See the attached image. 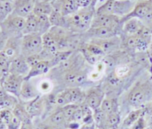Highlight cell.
<instances>
[{"mask_svg": "<svg viewBox=\"0 0 152 129\" xmlns=\"http://www.w3.org/2000/svg\"><path fill=\"white\" fill-rule=\"evenodd\" d=\"M120 121V115L117 111H115L107 116L106 125L109 128H114L119 123Z\"/></svg>", "mask_w": 152, "mask_h": 129, "instance_id": "cell-29", "label": "cell"}, {"mask_svg": "<svg viewBox=\"0 0 152 129\" xmlns=\"http://www.w3.org/2000/svg\"><path fill=\"white\" fill-rule=\"evenodd\" d=\"M38 23V34L42 36L48 32L52 27L49 20V16L45 15H36Z\"/></svg>", "mask_w": 152, "mask_h": 129, "instance_id": "cell-19", "label": "cell"}, {"mask_svg": "<svg viewBox=\"0 0 152 129\" xmlns=\"http://www.w3.org/2000/svg\"><path fill=\"white\" fill-rule=\"evenodd\" d=\"M152 100V78H143L137 81L127 93V102L136 108Z\"/></svg>", "mask_w": 152, "mask_h": 129, "instance_id": "cell-2", "label": "cell"}, {"mask_svg": "<svg viewBox=\"0 0 152 129\" xmlns=\"http://www.w3.org/2000/svg\"><path fill=\"white\" fill-rule=\"evenodd\" d=\"M21 93L23 96L27 98H31L35 96V92L32 86L26 84L22 88Z\"/></svg>", "mask_w": 152, "mask_h": 129, "instance_id": "cell-33", "label": "cell"}, {"mask_svg": "<svg viewBox=\"0 0 152 129\" xmlns=\"http://www.w3.org/2000/svg\"><path fill=\"white\" fill-rule=\"evenodd\" d=\"M143 109H137V110H134L130 112L126 118L124 119L123 125L125 127H129L134 124L135 122L137 121L139 118L141 117V114L143 113Z\"/></svg>", "mask_w": 152, "mask_h": 129, "instance_id": "cell-22", "label": "cell"}, {"mask_svg": "<svg viewBox=\"0 0 152 129\" xmlns=\"http://www.w3.org/2000/svg\"><path fill=\"white\" fill-rule=\"evenodd\" d=\"M45 129H58L57 127H55V126H51V127H47Z\"/></svg>", "mask_w": 152, "mask_h": 129, "instance_id": "cell-49", "label": "cell"}, {"mask_svg": "<svg viewBox=\"0 0 152 129\" xmlns=\"http://www.w3.org/2000/svg\"><path fill=\"white\" fill-rule=\"evenodd\" d=\"M82 47L84 48L90 53L97 57L103 58L106 55V54L104 53L101 48L99 47L96 44L88 42L84 43Z\"/></svg>", "mask_w": 152, "mask_h": 129, "instance_id": "cell-27", "label": "cell"}, {"mask_svg": "<svg viewBox=\"0 0 152 129\" xmlns=\"http://www.w3.org/2000/svg\"><path fill=\"white\" fill-rule=\"evenodd\" d=\"M13 11L12 1H0V22L4 21Z\"/></svg>", "mask_w": 152, "mask_h": 129, "instance_id": "cell-20", "label": "cell"}, {"mask_svg": "<svg viewBox=\"0 0 152 129\" xmlns=\"http://www.w3.org/2000/svg\"><path fill=\"white\" fill-rule=\"evenodd\" d=\"M25 19V26L22 32L23 35L38 34V23L37 16L32 13Z\"/></svg>", "mask_w": 152, "mask_h": 129, "instance_id": "cell-15", "label": "cell"}, {"mask_svg": "<svg viewBox=\"0 0 152 129\" xmlns=\"http://www.w3.org/2000/svg\"><path fill=\"white\" fill-rule=\"evenodd\" d=\"M29 67L26 62V59L21 55L11 61L10 66V71L18 74L26 73L28 70Z\"/></svg>", "mask_w": 152, "mask_h": 129, "instance_id": "cell-14", "label": "cell"}, {"mask_svg": "<svg viewBox=\"0 0 152 129\" xmlns=\"http://www.w3.org/2000/svg\"><path fill=\"white\" fill-rule=\"evenodd\" d=\"M133 1H140V0H133Z\"/></svg>", "mask_w": 152, "mask_h": 129, "instance_id": "cell-52", "label": "cell"}, {"mask_svg": "<svg viewBox=\"0 0 152 129\" xmlns=\"http://www.w3.org/2000/svg\"><path fill=\"white\" fill-rule=\"evenodd\" d=\"M115 101L114 99H105L102 101L101 108L107 116L113 112L116 111V105Z\"/></svg>", "mask_w": 152, "mask_h": 129, "instance_id": "cell-26", "label": "cell"}, {"mask_svg": "<svg viewBox=\"0 0 152 129\" xmlns=\"http://www.w3.org/2000/svg\"><path fill=\"white\" fill-rule=\"evenodd\" d=\"M65 116L63 111H60L55 114L51 117V121L55 124H60L64 121Z\"/></svg>", "mask_w": 152, "mask_h": 129, "instance_id": "cell-34", "label": "cell"}, {"mask_svg": "<svg viewBox=\"0 0 152 129\" xmlns=\"http://www.w3.org/2000/svg\"><path fill=\"white\" fill-rule=\"evenodd\" d=\"M77 72L71 71L69 72L66 75V80L67 82L70 84H75Z\"/></svg>", "mask_w": 152, "mask_h": 129, "instance_id": "cell-39", "label": "cell"}, {"mask_svg": "<svg viewBox=\"0 0 152 129\" xmlns=\"http://www.w3.org/2000/svg\"><path fill=\"white\" fill-rule=\"evenodd\" d=\"M49 18L51 26L66 28V17L64 16L61 13L53 10Z\"/></svg>", "mask_w": 152, "mask_h": 129, "instance_id": "cell-18", "label": "cell"}, {"mask_svg": "<svg viewBox=\"0 0 152 129\" xmlns=\"http://www.w3.org/2000/svg\"><path fill=\"white\" fill-rule=\"evenodd\" d=\"M43 49L42 36L38 34L23 35L22 38L21 55L26 58L38 54Z\"/></svg>", "mask_w": 152, "mask_h": 129, "instance_id": "cell-4", "label": "cell"}, {"mask_svg": "<svg viewBox=\"0 0 152 129\" xmlns=\"http://www.w3.org/2000/svg\"><path fill=\"white\" fill-rule=\"evenodd\" d=\"M121 18L115 15H98L95 14L91 27H104L113 29L120 35L122 32L123 24L121 22Z\"/></svg>", "mask_w": 152, "mask_h": 129, "instance_id": "cell-5", "label": "cell"}, {"mask_svg": "<svg viewBox=\"0 0 152 129\" xmlns=\"http://www.w3.org/2000/svg\"><path fill=\"white\" fill-rule=\"evenodd\" d=\"M26 59V62L30 67H34L38 63L44 60L42 56L40 54V53L38 54L31 56Z\"/></svg>", "mask_w": 152, "mask_h": 129, "instance_id": "cell-31", "label": "cell"}, {"mask_svg": "<svg viewBox=\"0 0 152 129\" xmlns=\"http://www.w3.org/2000/svg\"><path fill=\"white\" fill-rule=\"evenodd\" d=\"M152 10V0H140L137 1L133 10L124 17L121 18V22H124L131 18H137L142 21Z\"/></svg>", "mask_w": 152, "mask_h": 129, "instance_id": "cell-8", "label": "cell"}, {"mask_svg": "<svg viewBox=\"0 0 152 129\" xmlns=\"http://www.w3.org/2000/svg\"><path fill=\"white\" fill-rule=\"evenodd\" d=\"M146 121L144 117L141 116L134 122L132 129H144L146 127Z\"/></svg>", "mask_w": 152, "mask_h": 129, "instance_id": "cell-35", "label": "cell"}, {"mask_svg": "<svg viewBox=\"0 0 152 129\" xmlns=\"http://www.w3.org/2000/svg\"><path fill=\"white\" fill-rule=\"evenodd\" d=\"M53 10L52 4L41 0H35L33 13L35 15H45L49 16Z\"/></svg>", "mask_w": 152, "mask_h": 129, "instance_id": "cell-16", "label": "cell"}, {"mask_svg": "<svg viewBox=\"0 0 152 129\" xmlns=\"http://www.w3.org/2000/svg\"><path fill=\"white\" fill-rule=\"evenodd\" d=\"M76 109H77L76 107L75 106H66L62 111H63L65 117L70 118L73 116V114Z\"/></svg>", "mask_w": 152, "mask_h": 129, "instance_id": "cell-38", "label": "cell"}, {"mask_svg": "<svg viewBox=\"0 0 152 129\" xmlns=\"http://www.w3.org/2000/svg\"><path fill=\"white\" fill-rule=\"evenodd\" d=\"M88 42L99 46L106 55L110 54L121 49L122 40L119 35L107 38L92 39Z\"/></svg>", "mask_w": 152, "mask_h": 129, "instance_id": "cell-7", "label": "cell"}, {"mask_svg": "<svg viewBox=\"0 0 152 129\" xmlns=\"http://www.w3.org/2000/svg\"><path fill=\"white\" fill-rule=\"evenodd\" d=\"M12 102L11 100L2 97L1 100V106L2 107H10L12 105Z\"/></svg>", "mask_w": 152, "mask_h": 129, "instance_id": "cell-43", "label": "cell"}, {"mask_svg": "<svg viewBox=\"0 0 152 129\" xmlns=\"http://www.w3.org/2000/svg\"><path fill=\"white\" fill-rule=\"evenodd\" d=\"M13 0H0V1H13Z\"/></svg>", "mask_w": 152, "mask_h": 129, "instance_id": "cell-50", "label": "cell"}, {"mask_svg": "<svg viewBox=\"0 0 152 129\" xmlns=\"http://www.w3.org/2000/svg\"><path fill=\"white\" fill-rule=\"evenodd\" d=\"M73 120L76 121H80L83 118V112L81 109H77L72 117Z\"/></svg>", "mask_w": 152, "mask_h": 129, "instance_id": "cell-41", "label": "cell"}, {"mask_svg": "<svg viewBox=\"0 0 152 129\" xmlns=\"http://www.w3.org/2000/svg\"><path fill=\"white\" fill-rule=\"evenodd\" d=\"M50 66V65L49 61L43 60L41 61L34 67H31L29 75L30 76H32L34 75L44 73L48 70V68Z\"/></svg>", "mask_w": 152, "mask_h": 129, "instance_id": "cell-25", "label": "cell"}, {"mask_svg": "<svg viewBox=\"0 0 152 129\" xmlns=\"http://www.w3.org/2000/svg\"><path fill=\"white\" fill-rule=\"evenodd\" d=\"M142 21L144 24L152 21V10Z\"/></svg>", "mask_w": 152, "mask_h": 129, "instance_id": "cell-44", "label": "cell"}, {"mask_svg": "<svg viewBox=\"0 0 152 129\" xmlns=\"http://www.w3.org/2000/svg\"></svg>", "mask_w": 152, "mask_h": 129, "instance_id": "cell-53", "label": "cell"}, {"mask_svg": "<svg viewBox=\"0 0 152 129\" xmlns=\"http://www.w3.org/2000/svg\"><path fill=\"white\" fill-rule=\"evenodd\" d=\"M35 0H13L12 13L26 18L33 12Z\"/></svg>", "mask_w": 152, "mask_h": 129, "instance_id": "cell-10", "label": "cell"}, {"mask_svg": "<svg viewBox=\"0 0 152 129\" xmlns=\"http://www.w3.org/2000/svg\"><path fill=\"white\" fill-rule=\"evenodd\" d=\"M144 25L149 32L152 35V21L145 24Z\"/></svg>", "mask_w": 152, "mask_h": 129, "instance_id": "cell-45", "label": "cell"}, {"mask_svg": "<svg viewBox=\"0 0 152 129\" xmlns=\"http://www.w3.org/2000/svg\"><path fill=\"white\" fill-rule=\"evenodd\" d=\"M95 120L98 124H102L104 122H106L107 121V115L103 110L100 109H96L94 115Z\"/></svg>", "mask_w": 152, "mask_h": 129, "instance_id": "cell-32", "label": "cell"}, {"mask_svg": "<svg viewBox=\"0 0 152 129\" xmlns=\"http://www.w3.org/2000/svg\"><path fill=\"white\" fill-rule=\"evenodd\" d=\"M70 94V102L72 103H76L78 102L81 97V93L78 90L76 89H72L69 91Z\"/></svg>", "mask_w": 152, "mask_h": 129, "instance_id": "cell-36", "label": "cell"}, {"mask_svg": "<svg viewBox=\"0 0 152 129\" xmlns=\"http://www.w3.org/2000/svg\"><path fill=\"white\" fill-rule=\"evenodd\" d=\"M42 1H45V2H49L52 4L54 3L55 1H57V0H41Z\"/></svg>", "mask_w": 152, "mask_h": 129, "instance_id": "cell-47", "label": "cell"}, {"mask_svg": "<svg viewBox=\"0 0 152 129\" xmlns=\"http://www.w3.org/2000/svg\"><path fill=\"white\" fill-rule=\"evenodd\" d=\"M149 129H152V124L151 125H149Z\"/></svg>", "mask_w": 152, "mask_h": 129, "instance_id": "cell-51", "label": "cell"}, {"mask_svg": "<svg viewBox=\"0 0 152 129\" xmlns=\"http://www.w3.org/2000/svg\"><path fill=\"white\" fill-rule=\"evenodd\" d=\"M86 79L87 76L85 74L83 73L77 72L75 84H82L86 81Z\"/></svg>", "mask_w": 152, "mask_h": 129, "instance_id": "cell-40", "label": "cell"}, {"mask_svg": "<svg viewBox=\"0 0 152 129\" xmlns=\"http://www.w3.org/2000/svg\"><path fill=\"white\" fill-rule=\"evenodd\" d=\"M103 92L100 90H94L91 92L87 97V103L90 108L93 109H96L99 107L102 103L103 98Z\"/></svg>", "mask_w": 152, "mask_h": 129, "instance_id": "cell-17", "label": "cell"}, {"mask_svg": "<svg viewBox=\"0 0 152 129\" xmlns=\"http://www.w3.org/2000/svg\"><path fill=\"white\" fill-rule=\"evenodd\" d=\"M145 27V25L140 19L134 18H129L123 24L121 35L126 36L137 35L142 32Z\"/></svg>", "mask_w": 152, "mask_h": 129, "instance_id": "cell-11", "label": "cell"}, {"mask_svg": "<svg viewBox=\"0 0 152 129\" xmlns=\"http://www.w3.org/2000/svg\"><path fill=\"white\" fill-rule=\"evenodd\" d=\"M79 51L81 52L85 60L87 61L88 62L91 64H92V65L95 64L99 60H101V59H103V58L94 55L90 53L89 51H88L87 50H86L84 48L82 47V48L80 49Z\"/></svg>", "mask_w": 152, "mask_h": 129, "instance_id": "cell-28", "label": "cell"}, {"mask_svg": "<svg viewBox=\"0 0 152 129\" xmlns=\"http://www.w3.org/2000/svg\"><path fill=\"white\" fill-rule=\"evenodd\" d=\"M149 57L150 58V60H151V63H152V38L151 40V43H150V46L149 47L148 50L147 51Z\"/></svg>", "mask_w": 152, "mask_h": 129, "instance_id": "cell-46", "label": "cell"}, {"mask_svg": "<svg viewBox=\"0 0 152 129\" xmlns=\"http://www.w3.org/2000/svg\"><path fill=\"white\" fill-rule=\"evenodd\" d=\"M96 0L90 6L79 8L77 12L66 16V29L76 34H83L91 28L96 14Z\"/></svg>", "mask_w": 152, "mask_h": 129, "instance_id": "cell-1", "label": "cell"}, {"mask_svg": "<svg viewBox=\"0 0 152 129\" xmlns=\"http://www.w3.org/2000/svg\"><path fill=\"white\" fill-rule=\"evenodd\" d=\"M26 19L12 13L1 23V47L8 39L23 35L22 32L25 26Z\"/></svg>", "mask_w": 152, "mask_h": 129, "instance_id": "cell-3", "label": "cell"}, {"mask_svg": "<svg viewBox=\"0 0 152 129\" xmlns=\"http://www.w3.org/2000/svg\"><path fill=\"white\" fill-rule=\"evenodd\" d=\"M52 5L53 10L61 13L65 17L74 13L80 8L76 0H57Z\"/></svg>", "mask_w": 152, "mask_h": 129, "instance_id": "cell-12", "label": "cell"}, {"mask_svg": "<svg viewBox=\"0 0 152 129\" xmlns=\"http://www.w3.org/2000/svg\"><path fill=\"white\" fill-rule=\"evenodd\" d=\"M22 36H15L8 39L4 45L1 47L0 55L7 58L10 62L20 55Z\"/></svg>", "mask_w": 152, "mask_h": 129, "instance_id": "cell-6", "label": "cell"}, {"mask_svg": "<svg viewBox=\"0 0 152 129\" xmlns=\"http://www.w3.org/2000/svg\"><path fill=\"white\" fill-rule=\"evenodd\" d=\"M4 87L7 91L13 93H16L19 91L20 84L18 81L12 79L5 83Z\"/></svg>", "mask_w": 152, "mask_h": 129, "instance_id": "cell-30", "label": "cell"}, {"mask_svg": "<svg viewBox=\"0 0 152 129\" xmlns=\"http://www.w3.org/2000/svg\"><path fill=\"white\" fill-rule=\"evenodd\" d=\"M12 114L9 111H4L1 112V122L6 124H9L12 121Z\"/></svg>", "mask_w": 152, "mask_h": 129, "instance_id": "cell-37", "label": "cell"}, {"mask_svg": "<svg viewBox=\"0 0 152 129\" xmlns=\"http://www.w3.org/2000/svg\"><path fill=\"white\" fill-rule=\"evenodd\" d=\"M82 35L84 41L88 43L92 39L107 38L119 34L116 31L113 29L104 27H91L86 32L82 34Z\"/></svg>", "mask_w": 152, "mask_h": 129, "instance_id": "cell-9", "label": "cell"}, {"mask_svg": "<svg viewBox=\"0 0 152 129\" xmlns=\"http://www.w3.org/2000/svg\"><path fill=\"white\" fill-rule=\"evenodd\" d=\"M74 51H58L51 60L49 61L50 66H56L66 60L70 57Z\"/></svg>", "mask_w": 152, "mask_h": 129, "instance_id": "cell-21", "label": "cell"}, {"mask_svg": "<svg viewBox=\"0 0 152 129\" xmlns=\"http://www.w3.org/2000/svg\"><path fill=\"white\" fill-rule=\"evenodd\" d=\"M133 0H115L113 14L123 18L132 12L136 4Z\"/></svg>", "mask_w": 152, "mask_h": 129, "instance_id": "cell-13", "label": "cell"}, {"mask_svg": "<svg viewBox=\"0 0 152 129\" xmlns=\"http://www.w3.org/2000/svg\"><path fill=\"white\" fill-rule=\"evenodd\" d=\"M81 109L83 112V118L90 117L92 114V112L90 109V106L88 104L83 105L81 108Z\"/></svg>", "mask_w": 152, "mask_h": 129, "instance_id": "cell-42", "label": "cell"}, {"mask_svg": "<svg viewBox=\"0 0 152 129\" xmlns=\"http://www.w3.org/2000/svg\"><path fill=\"white\" fill-rule=\"evenodd\" d=\"M122 83L123 79L118 77L114 70L109 73L107 78V84L110 88L117 90L120 87Z\"/></svg>", "mask_w": 152, "mask_h": 129, "instance_id": "cell-23", "label": "cell"}, {"mask_svg": "<svg viewBox=\"0 0 152 129\" xmlns=\"http://www.w3.org/2000/svg\"><path fill=\"white\" fill-rule=\"evenodd\" d=\"M115 0H107L104 4L96 9V14L98 15H113V5Z\"/></svg>", "mask_w": 152, "mask_h": 129, "instance_id": "cell-24", "label": "cell"}, {"mask_svg": "<svg viewBox=\"0 0 152 129\" xmlns=\"http://www.w3.org/2000/svg\"><path fill=\"white\" fill-rule=\"evenodd\" d=\"M22 129H32L30 126L29 125H25L23 126L22 127Z\"/></svg>", "mask_w": 152, "mask_h": 129, "instance_id": "cell-48", "label": "cell"}]
</instances>
